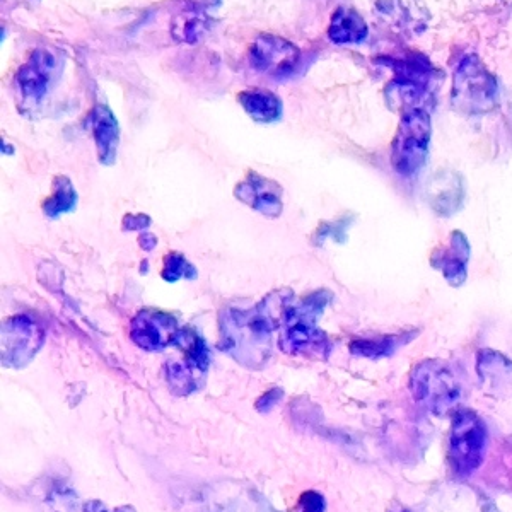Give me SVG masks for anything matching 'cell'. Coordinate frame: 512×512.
I'll return each mask as SVG.
<instances>
[{"label":"cell","mask_w":512,"mask_h":512,"mask_svg":"<svg viewBox=\"0 0 512 512\" xmlns=\"http://www.w3.org/2000/svg\"><path fill=\"white\" fill-rule=\"evenodd\" d=\"M292 292L268 296L253 309H227L221 316V347L245 367H263L272 354V333L292 301Z\"/></svg>","instance_id":"6da1fadb"},{"label":"cell","mask_w":512,"mask_h":512,"mask_svg":"<svg viewBox=\"0 0 512 512\" xmlns=\"http://www.w3.org/2000/svg\"><path fill=\"white\" fill-rule=\"evenodd\" d=\"M330 299V292L320 291L306 297L303 303L289 306L280 325V349L286 354L326 359L332 347L325 332L318 326V318Z\"/></svg>","instance_id":"7a4b0ae2"},{"label":"cell","mask_w":512,"mask_h":512,"mask_svg":"<svg viewBox=\"0 0 512 512\" xmlns=\"http://www.w3.org/2000/svg\"><path fill=\"white\" fill-rule=\"evenodd\" d=\"M410 391L420 407L437 417H444L460 405L465 386L453 364L429 359L414 367L410 374Z\"/></svg>","instance_id":"3957f363"},{"label":"cell","mask_w":512,"mask_h":512,"mask_svg":"<svg viewBox=\"0 0 512 512\" xmlns=\"http://www.w3.org/2000/svg\"><path fill=\"white\" fill-rule=\"evenodd\" d=\"M453 110L463 115H487L499 106V84L477 53H466L458 62L451 91Z\"/></svg>","instance_id":"277c9868"},{"label":"cell","mask_w":512,"mask_h":512,"mask_svg":"<svg viewBox=\"0 0 512 512\" xmlns=\"http://www.w3.org/2000/svg\"><path fill=\"white\" fill-rule=\"evenodd\" d=\"M487 427L472 410L458 408L449 432L448 458L458 477H470L482 466L487 451Z\"/></svg>","instance_id":"5b68a950"},{"label":"cell","mask_w":512,"mask_h":512,"mask_svg":"<svg viewBox=\"0 0 512 512\" xmlns=\"http://www.w3.org/2000/svg\"><path fill=\"white\" fill-rule=\"evenodd\" d=\"M431 113L410 111L402 115L391 144V164L396 173L414 176L424 168L431 144Z\"/></svg>","instance_id":"8992f818"},{"label":"cell","mask_w":512,"mask_h":512,"mask_svg":"<svg viewBox=\"0 0 512 512\" xmlns=\"http://www.w3.org/2000/svg\"><path fill=\"white\" fill-rule=\"evenodd\" d=\"M250 60L255 69L274 79L292 76L301 62V50L280 36L260 35L250 48Z\"/></svg>","instance_id":"52a82bcc"},{"label":"cell","mask_w":512,"mask_h":512,"mask_svg":"<svg viewBox=\"0 0 512 512\" xmlns=\"http://www.w3.org/2000/svg\"><path fill=\"white\" fill-rule=\"evenodd\" d=\"M43 332L26 316H16L2 326V364L23 367L43 345Z\"/></svg>","instance_id":"ba28073f"},{"label":"cell","mask_w":512,"mask_h":512,"mask_svg":"<svg viewBox=\"0 0 512 512\" xmlns=\"http://www.w3.org/2000/svg\"><path fill=\"white\" fill-rule=\"evenodd\" d=\"M180 325L173 316L163 311L146 309L135 316L130 326V337L140 349L147 352H161L168 345H175Z\"/></svg>","instance_id":"9c48e42d"},{"label":"cell","mask_w":512,"mask_h":512,"mask_svg":"<svg viewBox=\"0 0 512 512\" xmlns=\"http://www.w3.org/2000/svg\"><path fill=\"white\" fill-rule=\"evenodd\" d=\"M59 72L57 57L50 50L40 48L31 53L28 62L19 69L18 88L19 93L30 103H40L43 96L55 81Z\"/></svg>","instance_id":"30bf717a"},{"label":"cell","mask_w":512,"mask_h":512,"mask_svg":"<svg viewBox=\"0 0 512 512\" xmlns=\"http://www.w3.org/2000/svg\"><path fill=\"white\" fill-rule=\"evenodd\" d=\"M477 373L483 393L497 400L512 398V361L497 350H480Z\"/></svg>","instance_id":"8fae6325"},{"label":"cell","mask_w":512,"mask_h":512,"mask_svg":"<svg viewBox=\"0 0 512 512\" xmlns=\"http://www.w3.org/2000/svg\"><path fill=\"white\" fill-rule=\"evenodd\" d=\"M468 260H470V243L461 231L449 234L446 245L437 246L431 253V265L441 270L449 286L460 287L468 277Z\"/></svg>","instance_id":"7c38bea8"},{"label":"cell","mask_w":512,"mask_h":512,"mask_svg":"<svg viewBox=\"0 0 512 512\" xmlns=\"http://www.w3.org/2000/svg\"><path fill=\"white\" fill-rule=\"evenodd\" d=\"M234 195L243 202L251 205L260 214L267 217H279L282 212V188L279 183L250 173L245 181H241Z\"/></svg>","instance_id":"4fadbf2b"},{"label":"cell","mask_w":512,"mask_h":512,"mask_svg":"<svg viewBox=\"0 0 512 512\" xmlns=\"http://www.w3.org/2000/svg\"><path fill=\"white\" fill-rule=\"evenodd\" d=\"M425 197L432 209L439 216H453L465 200L463 178L454 171H443L432 176L425 187Z\"/></svg>","instance_id":"5bb4252c"},{"label":"cell","mask_w":512,"mask_h":512,"mask_svg":"<svg viewBox=\"0 0 512 512\" xmlns=\"http://www.w3.org/2000/svg\"><path fill=\"white\" fill-rule=\"evenodd\" d=\"M429 512H497L482 492L465 485H449L432 495Z\"/></svg>","instance_id":"9a60e30c"},{"label":"cell","mask_w":512,"mask_h":512,"mask_svg":"<svg viewBox=\"0 0 512 512\" xmlns=\"http://www.w3.org/2000/svg\"><path fill=\"white\" fill-rule=\"evenodd\" d=\"M384 96L391 110L398 111L400 115L410 111H429L436 105V96L431 86L419 82L391 79L384 89Z\"/></svg>","instance_id":"2e32d148"},{"label":"cell","mask_w":512,"mask_h":512,"mask_svg":"<svg viewBox=\"0 0 512 512\" xmlns=\"http://www.w3.org/2000/svg\"><path fill=\"white\" fill-rule=\"evenodd\" d=\"M374 6L384 21H390L398 30L420 33L429 23V12L420 0H374Z\"/></svg>","instance_id":"e0dca14e"},{"label":"cell","mask_w":512,"mask_h":512,"mask_svg":"<svg viewBox=\"0 0 512 512\" xmlns=\"http://www.w3.org/2000/svg\"><path fill=\"white\" fill-rule=\"evenodd\" d=\"M89 125L93 128L99 161L103 164L115 163L120 142V128L115 115L108 106L98 105L89 115Z\"/></svg>","instance_id":"ac0fdd59"},{"label":"cell","mask_w":512,"mask_h":512,"mask_svg":"<svg viewBox=\"0 0 512 512\" xmlns=\"http://www.w3.org/2000/svg\"><path fill=\"white\" fill-rule=\"evenodd\" d=\"M369 28L359 12L352 7H338L333 12L328 38L337 45H350V43H362L366 40Z\"/></svg>","instance_id":"d6986e66"},{"label":"cell","mask_w":512,"mask_h":512,"mask_svg":"<svg viewBox=\"0 0 512 512\" xmlns=\"http://www.w3.org/2000/svg\"><path fill=\"white\" fill-rule=\"evenodd\" d=\"M239 105L255 122L272 123L282 117V101L265 89H250L238 96Z\"/></svg>","instance_id":"ffe728a7"},{"label":"cell","mask_w":512,"mask_h":512,"mask_svg":"<svg viewBox=\"0 0 512 512\" xmlns=\"http://www.w3.org/2000/svg\"><path fill=\"white\" fill-rule=\"evenodd\" d=\"M205 373H207V369L204 366L190 361L187 357L183 362H171L166 367L169 388L175 391L176 395L195 393L204 381Z\"/></svg>","instance_id":"44dd1931"},{"label":"cell","mask_w":512,"mask_h":512,"mask_svg":"<svg viewBox=\"0 0 512 512\" xmlns=\"http://www.w3.org/2000/svg\"><path fill=\"white\" fill-rule=\"evenodd\" d=\"M210 19L202 11L188 9L181 11L171 24V33L178 41L195 43L209 31Z\"/></svg>","instance_id":"7402d4cb"},{"label":"cell","mask_w":512,"mask_h":512,"mask_svg":"<svg viewBox=\"0 0 512 512\" xmlns=\"http://www.w3.org/2000/svg\"><path fill=\"white\" fill-rule=\"evenodd\" d=\"M412 333L408 335H393V337H379L369 340V338H362V340H354L350 344V350L355 355H364V357H384V355H391L398 347L407 344L412 340Z\"/></svg>","instance_id":"603a6c76"},{"label":"cell","mask_w":512,"mask_h":512,"mask_svg":"<svg viewBox=\"0 0 512 512\" xmlns=\"http://www.w3.org/2000/svg\"><path fill=\"white\" fill-rule=\"evenodd\" d=\"M76 200V190L72 187L69 178L59 176V178H55V192L43 204V210L48 217H59L60 214L74 209Z\"/></svg>","instance_id":"cb8c5ba5"},{"label":"cell","mask_w":512,"mask_h":512,"mask_svg":"<svg viewBox=\"0 0 512 512\" xmlns=\"http://www.w3.org/2000/svg\"><path fill=\"white\" fill-rule=\"evenodd\" d=\"M197 275L195 268L185 260L183 255H169L166 258V265H164L163 277L168 282H176L180 279H193Z\"/></svg>","instance_id":"d4e9b609"},{"label":"cell","mask_w":512,"mask_h":512,"mask_svg":"<svg viewBox=\"0 0 512 512\" xmlns=\"http://www.w3.org/2000/svg\"><path fill=\"white\" fill-rule=\"evenodd\" d=\"M325 507L323 495L318 494L315 490L304 492L297 502V512H325Z\"/></svg>","instance_id":"484cf974"},{"label":"cell","mask_w":512,"mask_h":512,"mask_svg":"<svg viewBox=\"0 0 512 512\" xmlns=\"http://www.w3.org/2000/svg\"><path fill=\"white\" fill-rule=\"evenodd\" d=\"M280 398H282V391H268L267 395L262 398L263 407L258 408V410L268 412L270 408L274 407L275 403L279 402ZM262 403H256V405H262Z\"/></svg>","instance_id":"4316f807"},{"label":"cell","mask_w":512,"mask_h":512,"mask_svg":"<svg viewBox=\"0 0 512 512\" xmlns=\"http://www.w3.org/2000/svg\"><path fill=\"white\" fill-rule=\"evenodd\" d=\"M84 512H108L106 511L105 504L99 501H91L84 506Z\"/></svg>","instance_id":"83f0119b"},{"label":"cell","mask_w":512,"mask_h":512,"mask_svg":"<svg viewBox=\"0 0 512 512\" xmlns=\"http://www.w3.org/2000/svg\"><path fill=\"white\" fill-rule=\"evenodd\" d=\"M113 512H137L135 511L134 507L132 506H122V507H117V509H115V511Z\"/></svg>","instance_id":"f1b7e54d"},{"label":"cell","mask_w":512,"mask_h":512,"mask_svg":"<svg viewBox=\"0 0 512 512\" xmlns=\"http://www.w3.org/2000/svg\"><path fill=\"white\" fill-rule=\"evenodd\" d=\"M393 512H412V511H408V509H398V511H393Z\"/></svg>","instance_id":"f546056e"}]
</instances>
